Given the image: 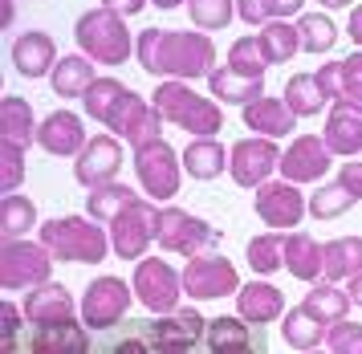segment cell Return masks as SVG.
<instances>
[{
	"mask_svg": "<svg viewBox=\"0 0 362 354\" xmlns=\"http://www.w3.org/2000/svg\"><path fill=\"white\" fill-rule=\"evenodd\" d=\"M155 244L167 249V253H180V257H196V253H208V249L220 244V228H212L208 220L167 204L155 216Z\"/></svg>",
	"mask_w": 362,
	"mask_h": 354,
	"instance_id": "52a82bcc",
	"label": "cell"
},
{
	"mask_svg": "<svg viewBox=\"0 0 362 354\" xmlns=\"http://www.w3.org/2000/svg\"><path fill=\"white\" fill-rule=\"evenodd\" d=\"M252 208L269 228H297L301 216L310 212V200L297 192V183H289V179H277V183L264 179L252 195Z\"/></svg>",
	"mask_w": 362,
	"mask_h": 354,
	"instance_id": "5bb4252c",
	"label": "cell"
},
{
	"mask_svg": "<svg viewBox=\"0 0 362 354\" xmlns=\"http://www.w3.org/2000/svg\"><path fill=\"white\" fill-rule=\"evenodd\" d=\"M322 4H326V8H346L350 0H322Z\"/></svg>",
	"mask_w": 362,
	"mask_h": 354,
	"instance_id": "11a10c76",
	"label": "cell"
},
{
	"mask_svg": "<svg viewBox=\"0 0 362 354\" xmlns=\"http://www.w3.org/2000/svg\"><path fill=\"white\" fill-rule=\"evenodd\" d=\"M134 176H139V183H143L147 195L171 200V195H180L183 163H180V155L171 151V143L155 139V143H147V147H134Z\"/></svg>",
	"mask_w": 362,
	"mask_h": 354,
	"instance_id": "30bf717a",
	"label": "cell"
},
{
	"mask_svg": "<svg viewBox=\"0 0 362 354\" xmlns=\"http://www.w3.org/2000/svg\"><path fill=\"white\" fill-rule=\"evenodd\" d=\"M0 139H13V143L29 147L37 143V122H33V106L17 94L0 98Z\"/></svg>",
	"mask_w": 362,
	"mask_h": 354,
	"instance_id": "4dcf8cb0",
	"label": "cell"
},
{
	"mask_svg": "<svg viewBox=\"0 0 362 354\" xmlns=\"http://www.w3.org/2000/svg\"><path fill=\"white\" fill-rule=\"evenodd\" d=\"M240 290V273L228 257L220 253H196L183 269V293L192 302H212V297H228V293Z\"/></svg>",
	"mask_w": 362,
	"mask_h": 354,
	"instance_id": "9c48e42d",
	"label": "cell"
},
{
	"mask_svg": "<svg viewBox=\"0 0 362 354\" xmlns=\"http://www.w3.org/2000/svg\"><path fill=\"white\" fill-rule=\"evenodd\" d=\"M281 334H285V342H289L293 350H313V346L326 342V322H322L317 314H310L305 306H297V309H285Z\"/></svg>",
	"mask_w": 362,
	"mask_h": 354,
	"instance_id": "836d02e7",
	"label": "cell"
},
{
	"mask_svg": "<svg viewBox=\"0 0 362 354\" xmlns=\"http://www.w3.org/2000/svg\"><path fill=\"white\" fill-rule=\"evenodd\" d=\"M261 45L269 53V65H281L289 62L293 53H301V37H297V25H285V21H269L261 33Z\"/></svg>",
	"mask_w": 362,
	"mask_h": 354,
	"instance_id": "60d3db41",
	"label": "cell"
},
{
	"mask_svg": "<svg viewBox=\"0 0 362 354\" xmlns=\"http://www.w3.org/2000/svg\"><path fill=\"white\" fill-rule=\"evenodd\" d=\"M74 318V293L57 281L37 285L33 293H25V322H66Z\"/></svg>",
	"mask_w": 362,
	"mask_h": 354,
	"instance_id": "484cf974",
	"label": "cell"
},
{
	"mask_svg": "<svg viewBox=\"0 0 362 354\" xmlns=\"http://www.w3.org/2000/svg\"><path fill=\"white\" fill-rule=\"evenodd\" d=\"M183 171L192 179H220L228 171V151L224 143H216L212 135H196L183 147Z\"/></svg>",
	"mask_w": 362,
	"mask_h": 354,
	"instance_id": "4316f807",
	"label": "cell"
},
{
	"mask_svg": "<svg viewBox=\"0 0 362 354\" xmlns=\"http://www.w3.org/2000/svg\"><path fill=\"white\" fill-rule=\"evenodd\" d=\"M29 228H37V204L29 195L4 192V200H0V236L4 241H21Z\"/></svg>",
	"mask_w": 362,
	"mask_h": 354,
	"instance_id": "d590c367",
	"label": "cell"
},
{
	"mask_svg": "<svg viewBox=\"0 0 362 354\" xmlns=\"http://www.w3.org/2000/svg\"><path fill=\"white\" fill-rule=\"evenodd\" d=\"M240 114H245L248 130H261V135H269V139H285V135L297 130V114L289 110L285 98H257V102L240 106Z\"/></svg>",
	"mask_w": 362,
	"mask_h": 354,
	"instance_id": "cb8c5ba5",
	"label": "cell"
},
{
	"mask_svg": "<svg viewBox=\"0 0 362 354\" xmlns=\"http://www.w3.org/2000/svg\"><path fill=\"white\" fill-rule=\"evenodd\" d=\"M53 65H57V45L49 33L29 29L13 41V69L21 78H45V74H53Z\"/></svg>",
	"mask_w": 362,
	"mask_h": 354,
	"instance_id": "44dd1931",
	"label": "cell"
},
{
	"mask_svg": "<svg viewBox=\"0 0 362 354\" xmlns=\"http://www.w3.org/2000/svg\"><path fill=\"white\" fill-rule=\"evenodd\" d=\"M208 90L228 106H248V102L264 98V78H248V74H236L232 65H224V69L208 74Z\"/></svg>",
	"mask_w": 362,
	"mask_h": 354,
	"instance_id": "83f0119b",
	"label": "cell"
},
{
	"mask_svg": "<svg viewBox=\"0 0 362 354\" xmlns=\"http://www.w3.org/2000/svg\"><path fill=\"white\" fill-rule=\"evenodd\" d=\"M41 241L49 244V253L57 261H69V265H98L106 261V253L115 249L106 228H98V220L90 216H53L37 228Z\"/></svg>",
	"mask_w": 362,
	"mask_h": 354,
	"instance_id": "3957f363",
	"label": "cell"
},
{
	"mask_svg": "<svg viewBox=\"0 0 362 354\" xmlns=\"http://www.w3.org/2000/svg\"><path fill=\"white\" fill-rule=\"evenodd\" d=\"M285 102H289V110L297 118H313L329 102V94H326V86L317 81V74H293L285 81Z\"/></svg>",
	"mask_w": 362,
	"mask_h": 354,
	"instance_id": "d6a6232c",
	"label": "cell"
},
{
	"mask_svg": "<svg viewBox=\"0 0 362 354\" xmlns=\"http://www.w3.org/2000/svg\"><path fill=\"white\" fill-rule=\"evenodd\" d=\"M358 204V195L346 188L342 179H334V183H326V188H317V192L310 195V216L313 220H338L346 208H354Z\"/></svg>",
	"mask_w": 362,
	"mask_h": 354,
	"instance_id": "ab89813d",
	"label": "cell"
},
{
	"mask_svg": "<svg viewBox=\"0 0 362 354\" xmlns=\"http://www.w3.org/2000/svg\"><path fill=\"white\" fill-rule=\"evenodd\" d=\"M4 25H13V0H4Z\"/></svg>",
	"mask_w": 362,
	"mask_h": 354,
	"instance_id": "db71d44e",
	"label": "cell"
},
{
	"mask_svg": "<svg viewBox=\"0 0 362 354\" xmlns=\"http://www.w3.org/2000/svg\"><path fill=\"white\" fill-rule=\"evenodd\" d=\"M297 37H301V53H329L338 41V25L322 13H305L297 21Z\"/></svg>",
	"mask_w": 362,
	"mask_h": 354,
	"instance_id": "b9f144b4",
	"label": "cell"
},
{
	"mask_svg": "<svg viewBox=\"0 0 362 354\" xmlns=\"http://www.w3.org/2000/svg\"><path fill=\"white\" fill-rule=\"evenodd\" d=\"M134 200H139V195H134L127 183H118V179H115V183L90 188V195H86V212H90L98 224H110V220H115L122 208H131Z\"/></svg>",
	"mask_w": 362,
	"mask_h": 354,
	"instance_id": "8d00e7d4",
	"label": "cell"
},
{
	"mask_svg": "<svg viewBox=\"0 0 362 354\" xmlns=\"http://www.w3.org/2000/svg\"><path fill=\"white\" fill-rule=\"evenodd\" d=\"M228 65L236 69V74H248V78H264V69H269V53H264L261 37H240V41H232Z\"/></svg>",
	"mask_w": 362,
	"mask_h": 354,
	"instance_id": "ee69618b",
	"label": "cell"
},
{
	"mask_svg": "<svg viewBox=\"0 0 362 354\" xmlns=\"http://www.w3.org/2000/svg\"><path fill=\"white\" fill-rule=\"evenodd\" d=\"M317 81L326 86L329 98H350L362 102V53H350L342 62H329L317 69Z\"/></svg>",
	"mask_w": 362,
	"mask_h": 354,
	"instance_id": "f1b7e54d",
	"label": "cell"
},
{
	"mask_svg": "<svg viewBox=\"0 0 362 354\" xmlns=\"http://www.w3.org/2000/svg\"><path fill=\"white\" fill-rule=\"evenodd\" d=\"M301 306L310 309V314H317L326 326H334V322H342L346 309L354 306V302H350V293H342L338 285H329V281H326V285H313V290L305 293V302H301Z\"/></svg>",
	"mask_w": 362,
	"mask_h": 354,
	"instance_id": "74e56055",
	"label": "cell"
},
{
	"mask_svg": "<svg viewBox=\"0 0 362 354\" xmlns=\"http://www.w3.org/2000/svg\"><path fill=\"white\" fill-rule=\"evenodd\" d=\"M134 57L151 78H208L216 65V45L208 33L187 29H143L134 41Z\"/></svg>",
	"mask_w": 362,
	"mask_h": 354,
	"instance_id": "7a4b0ae2",
	"label": "cell"
},
{
	"mask_svg": "<svg viewBox=\"0 0 362 354\" xmlns=\"http://www.w3.org/2000/svg\"><path fill=\"white\" fill-rule=\"evenodd\" d=\"M151 4H155V8H163V13H171V8H180L183 0H151Z\"/></svg>",
	"mask_w": 362,
	"mask_h": 354,
	"instance_id": "f5cc1de1",
	"label": "cell"
},
{
	"mask_svg": "<svg viewBox=\"0 0 362 354\" xmlns=\"http://www.w3.org/2000/svg\"><path fill=\"white\" fill-rule=\"evenodd\" d=\"M0 192H17L25 183V147L13 139H0Z\"/></svg>",
	"mask_w": 362,
	"mask_h": 354,
	"instance_id": "bcb514c9",
	"label": "cell"
},
{
	"mask_svg": "<svg viewBox=\"0 0 362 354\" xmlns=\"http://www.w3.org/2000/svg\"><path fill=\"white\" fill-rule=\"evenodd\" d=\"M0 309H4V342H8V338L21 330V322H25V309H17L13 302H4Z\"/></svg>",
	"mask_w": 362,
	"mask_h": 354,
	"instance_id": "681fc988",
	"label": "cell"
},
{
	"mask_svg": "<svg viewBox=\"0 0 362 354\" xmlns=\"http://www.w3.org/2000/svg\"><path fill=\"white\" fill-rule=\"evenodd\" d=\"M37 143L45 147L49 155H78L90 139H86L82 118L74 110H53L41 127H37Z\"/></svg>",
	"mask_w": 362,
	"mask_h": 354,
	"instance_id": "7402d4cb",
	"label": "cell"
},
{
	"mask_svg": "<svg viewBox=\"0 0 362 354\" xmlns=\"http://www.w3.org/2000/svg\"><path fill=\"white\" fill-rule=\"evenodd\" d=\"M326 147L334 155H346L354 159L362 151V102H350V98H334V110L326 118Z\"/></svg>",
	"mask_w": 362,
	"mask_h": 354,
	"instance_id": "d6986e66",
	"label": "cell"
},
{
	"mask_svg": "<svg viewBox=\"0 0 362 354\" xmlns=\"http://www.w3.org/2000/svg\"><path fill=\"white\" fill-rule=\"evenodd\" d=\"M338 179H342L346 188H350V192H354V195L362 200V163H354V159H350V163H342V171H338Z\"/></svg>",
	"mask_w": 362,
	"mask_h": 354,
	"instance_id": "c3c4849f",
	"label": "cell"
},
{
	"mask_svg": "<svg viewBox=\"0 0 362 354\" xmlns=\"http://www.w3.org/2000/svg\"><path fill=\"white\" fill-rule=\"evenodd\" d=\"M53 94L57 98H82L86 90H90V81L98 78L94 74V65L86 62V57H78V53H69V57H62V62L53 65Z\"/></svg>",
	"mask_w": 362,
	"mask_h": 354,
	"instance_id": "e575fe53",
	"label": "cell"
},
{
	"mask_svg": "<svg viewBox=\"0 0 362 354\" xmlns=\"http://www.w3.org/2000/svg\"><path fill=\"white\" fill-rule=\"evenodd\" d=\"M8 354H86L94 350V338L82 326L66 318V322H29V330L21 326L13 338L4 342Z\"/></svg>",
	"mask_w": 362,
	"mask_h": 354,
	"instance_id": "8992f818",
	"label": "cell"
},
{
	"mask_svg": "<svg viewBox=\"0 0 362 354\" xmlns=\"http://www.w3.org/2000/svg\"><path fill=\"white\" fill-rule=\"evenodd\" d=\"M305 0H236V16L245 25H269V21H285V16L301 13Z\"/></svg>",
	"mask_w": 362,
	"mask_h": 354,
	"instance_id": "7bdbcfd3",
	"label": "cell"
},
{
	"mask_svg": "<svg viewBox=\"0 0 362 354\" xmlns=\"http://www.w3.org/2000/svg\"><path fill=\"white\" fill-rule=\"evenodd\" d=\"M204 350H212V354H264L269 342H264L261 326L248 322V318H212L208 322Z\"/></svg>",
	"mask_w": 362,
	"mask_h": 354,
	"instance_id": "ac0fdd59",
	"label": "cell"
},
{
	"mask_svg": "<svg viewBox=\"0 0 362 354\" xmlns=\"http://www.w3.org/2000/svg\"><path fill=\"white\" fill-rule=\"evenodd\" d=\"M208 318L196 309H171L159 318H134L102 330L94 354H192L204 350Z\"/></svg>",
	"mask_w": 362,
	"mask_h": 354,
	"instance_id": "6da1fadb",
	"label": "cell"
},
{
	"mask_svg": "<svg viewBox=\"0 0 362 354\" xmlns=\"http://www.w3.org/2000/svg\"><path fill=\"white\" fill-rule=\"evenodd\" d=\"M346 293H350V302H354V306H362V273L350 277V290H346Z\"/></svg>",
	"mask_w": 362,
	"mask_h": 354,
	"instance_id": "816d5d0a",
	"label": "cell"
},
{
	"mask_svg": "<svg viewBox=\"0 0 362 354\" xmlns=\"http://www.w3.org/2000/svg\"><path fill=\"white\" fill-rule=\"evenodd\" d=\"M131 86H122L118 78H94L90 81V90L82 94V106L86 114L94 118V122H102V127H115L118 114H122V106L131 102Z\"/></svg>",
	"mask_w": 362,
	"mask_h": 354,
	"instance_id": "603a6c76",
	"label": "cell"
},
{
	"mask_svg": "<svg viewBox=\"0 0 362 354\" xmlns=\"http://www.w3.org/2000/svg\"><path fill=\"white\" fill-rule=\"evenodd\" d=\"M163 110L155 106V102H147L143 94H131V102L122 106V114H118V122L110 130L115 135H122L131 147H147V143H155L159 135H163Z\"/></svg>",
	"mask_w": 362,
	"mask_h": 354,
	"instance_id": "ffe728a7",
	"label": "cell"
},
{
	"mask_svg": "<svg viewBox=\"0 0 362 354\" xmlns=\"http://www.w3.org/2000/svg\"><path fill=\"white\" fill-rule=\"evenodd\" d=\"M155 106L163 110L167 122H175L180 130H192V135H216L224 130V114L212 98L196 94L187 81H163L155 90Z\"/></svg>",
	"mask_w": 362,
	"mask_h": 354,
	"instance_id": "5b68a950",
	"label": "cell"
},
{
	"mask_svg": "<svg viewBox=\"0 0 362 354\" xmlns=\"http://www.w3.org/2000/svg\"><path fill=\"white\" fill-rule=\"evenodd\" d=\"M362 273V236H338L322 244V277L326 281H346Z\"/></svg>",
	"mask_w": 362,
	"mask_h": 354,
	"instance_id": "f546056e",
	"label": "cell"
},
{
	"mask_svg": "<svg viewBox=\"0 0 362 354\" xmlns=\"http://www.w3.org/2000/svg\"><path fill=\"white\" fill-rule=\"evenodd\" d=\"M155 216H159V208L139 195L131 208H122L110 220V244L122 261H143L147 244L155 241Z\"/></svg>",
	"mask_w": 362,
	"mask_h": 354,
	"instance_id": "7c38bea8",
	"label": "cell"
},
{
	"mask_svg": "<svg viewBox=\"0 0 362 354\" xmlns=\"http://www.w3.org/2000/svg\"><path fill=\"white\" fill-rule=\"evenodd\" d=\"M236 314L248 318V322H257V326L277 322V318H285V297L269 281H248V285L236 290Z\"/></svg>",
	"mask_w": 362,
	"mask_h": 354,
	"instance_id": "d4e9b609",
	"label": "cell"
},
{
	"mask_svg": "<svg viewBox=\"0 0 362 354\" xmlns=\"http://www.w3.org/2000/svg\"><path fill=\"white\" fill-rule=\"evenodd\" d=\"M285 269L297 281H317V273H322V244L313 241L310 232H289L285 236Z\"/></svg>",
	"mask_w": 362,
	"mask_h": 354,
	"instance_id": "1f68e13d",
	"label": "cell"
},
{
	"mask_svg": "<svg viewBox=\"0 0 362 354\" xmlns=\"http://www.w3.org/2000/svg\"><path fill=\"white\" fill-rule=\"evenodd\" d=\"M277 167H281V151L269 135H261V139H240L228 151V171L240 188H261Z\"/></svg>",
	"mask_w": 362,
	"mask_h": 354,
	"instance_id": "9a60e30c",
	"label": "cell"
},
{
	"mask_svg": "<svg viewBox=\"0 0 362 354\" xmlns=\"http://www.w3.org/2000/svg\"><path fill=\"white\" fill-rule=\"evenodd\" d=\"M187 16L196 29H224L236 16V0H187Z\"/></svg>",
	"mask_w": 362,
	"mask_h": 354,
	"instance_id": "f6af8a7d",
	"label": "cell"
},
{
	"mask_svg": "<svg viewBox=\"0 0 362 354\" xmlns=\"http://www.w3.org/2000/svg\"><path fill=\"white\" fill-rule=\"evenodd\" d=\"M118 171H122V147H118L115 135H94L78 151V163H74V179L82 183L86 192L102 188V183H115Z\"/></svg>",
	"mask_w": 362,
	"mask_h": 354,
	"instance_id": "2e32d148",
	"label": "cell"
},
{
	"mask_svg": "<svg viewBox=\"0 0 362 354\" xmlns=\"http://www.w3.org/2000/svg\"><path fill=\"white\" fill-rule=\"evenodd\" d=\"M74 37H78V45H82L86 57L98 62V65H122L134 53L131 29H127L122 13L106 8V4H98V8H90V13L78 16Z\"/></svg>",
	"mask_w": 362,
	"mask_h": 354,
	"instance_id": "277c9868",
	"label": "cell"
},
{
	"mask_svg": "<svg viewBox=\"0 0 362 354\" xmlns=\"http://www.w3.org/2000/svg\"><path fill=\"white\" fill-rule=\"evenodd\" d=\"M326 346L334 354H362V326L358 322H334L326 330Z\"/></svg>",
	"mask_w": 362,
	"mask_h": 354,
	"instance_id": "7dc6e473",
	"label": "cell"
},
{
	"mask_svg": "<svg viewBox=\"0 0 362 354\" xmlns=\"http://www.w3.org/2000/svg\"><path fill=\"white\" fill-rule=\"evenodd\" d=\"M53 277V253L45 241H4V253H0V285L13 290H37Z\"/></svg>",
	"mask_w": 362,
	"mask_h": 354,
	"instance_id": "ba28073f",
	"label": "cell"
},
{
	"mask_svg": "<svg viewBox=\"0 0 362 354\" xmlns=\"http://www.w3.org/2000/svg\"><path fill=\"white\" fill-rule=\"evenodd\" d=\"M346 33H350V41H358V45H362V4L350 13V29H346Z\"/></svg>",
	"mask_w": 362,
	"mask_h": 354,
	"instance_id": "f907efd6",
	"label": "cell"
},
{
	"mask_svg": "<svg viewBox=\"0 0 362 354\" xmlns=\"http://www.w3.org/2000/svg\"><path fill=\"white\" fill-rule=\"evenodd\" d=\"M329 163H334V151L326 147V139L297 135L293 143L285 147V155H281V176L289 183H317L329 171Z\"/></svg>",
	"mask_w": 362,
	"mask_h": 354,
	"instance_id": "e0dca14e",
	"label": "cell"
},
{
	"mask_svg": "<svg viewBox=\"0 0 362 354\" xmlns=\"http://www.w3.org/2000/svg\"><path fill=\"white\" fill-rule=\"evenodd\" d=\"M248 265H252V273H277L285 269V232H264V236H252L248 241Z\"/></svg>",
	"mask_w": 362,
	"mask_h": 354,
	"instance_id": "f35d334b",
	"label": "cell"
},
{
	"mask_svg": "<svg viewBox=\"0 0 362 354\" xmlns=\"http://www.w3.org/2000/svg\"><path fill=\"white\" fill-rule=\"evenodd\" d=\"M134 297L151 309V314H171L180 309V297H183V273H175L167 261H155V257H143L139 269H134Z\"/></svg>",
	"mask_w": 362,
	"mask_h": 354,
	"instance_id": "8fae6325",
	"label": "cell"
},
{
	"mask_svg": "<svg viewBox=\"0 0 362 354\" xmlns=\"http://www.w3.org/2000/svg\"><path fill=\"white\" fill-rule=\"evenodd\" d=\"M131 297H134V285H127L122 277H98L90 281V290L82 297V318L90 330H110L127 318L131 309Z\"/></svg>",
	"mask_w": 362,
	"mask_h": 354,
	"instance_id": "4fadbf2b",
	"label": "cell"
}]
</instances>
